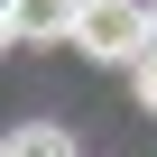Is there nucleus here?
Returning a JSON list of instances; mask_svg holds the SVG:
<instances>
[{
  "instance_id": "1",
  "label": "nucleus",
  "mask_w": 157,
  "mask_h": 157,
  "mask_svg": "<svg viewBox=\"0 0 157 157\" xmlns=\"http://www.w3.org/2000/svg\"><path fill=\"white\" fill-rule=\"evenodd\" d=\"M93 65H139L157 46V0H83V28H74Z\"/></svg>"
},
{
  "instance_id": "2",
  "label": "nucleus",
  "mask_w": 157,
  "mask_h": 157,
  "mask_svg": "<svg viewBox=\"0 0 157 157\" xmlns=\"http://www.w3.org/2000/svg\"><path fill=\"white\" fill-rule=\"evenodd\" d=\"M83 0H10V46H74Z\"/></svg>"
},
{
  "instance_id": "3",
  "label": "nucleus",
  "mask_w": 157,
  "mask_h": 157,
  "mask_svg": "<svg viewBox=\"0 0 157 157\" xmlns=\"http://www.w3.org/2000/svg\"><path fill=\"white\" fill-rule=\"evenodd\" d=\"M0 157H74V139L56 129V120H28V129H10V148Z\"/></svg>"
},
{
  "instance_id": "4",
  "label": "nucleus",
  "mask_w": 157,
  "mask_h": 157,
  "mask_svg": "<svg viewBox=\"0 0 157 157\" xmlns=\"http://www.w3.org/2000/svg\"><path fill=\"white\" fill-rule=\"evenodd\" d=\"M129 83H139V102H148V111H157V46H148V56H139V65H129Z\"/></svg>"
}]
</instances>
